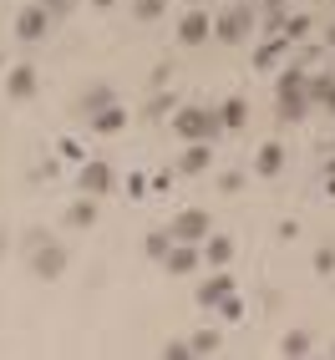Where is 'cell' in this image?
<instances>
[{
  "label": "cell",
  "instance_id": "cell-1",
  "mask_svg": "<svg viewBox=\"0 0 335 360\" xmlns=\"http://www.w3.org/2000/svg\"><path fill=\"white\" fill-rule=\"evenodd\" d=\"M173 132H178L183 142H213V137L224 132L219 107H178V112H173Z\"/></svg>",
  "mask_w": 335,
  "mask_h": 360
},
{
  "label": "cell",
  "instance_id": "cell-2",
  "mask_svg": "<svg viewBox=\"0 0 335 360\" xmlns=\"http://www.w3.org/2000/svg\"><path fill=\"white\" fill-rule=\"evenodd\" d=\"M305 112H310V102H305V71L284 66L279 71V117H284V122H300Z\"/></svg>",
  "mask_w": 335,
  "mask_h": 360
},
{
  "label": "cell",
  "instance_id": "cell-3",
  "mask_svg": "<svg viewBox=\"0 0 335 360\" xmlns=\"http://www.w3.org/2000/svg\"><path fill=\"white\" fill-rule=\"evenodd\" d=\"M254 31V11H249V0H239V6H229L219 20H213V41H224V46H239Z\"/></svg>",
  "mask_w": 335,
  "mask_h": 360
},
{
  "label": "cell",
  "instance_id": "cell-4",
  "mask_svg": "<svg viewBox=\"0 0 335 360\" xmlns=\"http://www.w3.org/2000/svg\"><path fill=\"white\" fill-rule=\"evenodd\" d=\"M208 233H213L208 208H183V213H173V224H168V238H178V244H203Z\"/></svg>",
  "mask_w": 335,
  "mask_h": 360
},
{
  "label": "cell",
  "instance_id": "cell-5",
  "mask_svg": "<svg viewBox=\"0 0 335 360\" xmlns=\"http://www.w3.org/2000/svg\"><path fill=\"white\" fill-rule=\"evenodd\" d=\"M31 269H36V274H41L46 284H51V279H61V274H66V249L46 238V244H41V249L31 254Z\"/></svg>",
  "mask_w": 335,
  "mask_h": 360
},
{
  "label": "cell",
  "instance_id": "cell-6",
  "mask_svg": "<svg viewBox=\"0 0 335 360\" xmlns=\"http://www.w3.org/2000/svg\"><path fill=\"white\" fill-rule=\"evenodd\" d=\"M46 31H51V11L46 6H26L15 15V36L20 41H46Z\"/></svg>",
  "mask_w": 335,
  "mask_h": 360
},
{
  "label": "cell",
  "instance_id": "cell-7",
  "mask_svg": "<svg viewBox=\"0 0 335 360\" xmlns=\"http://www.w3.org/2000/svg\"><path fill=\"white\" fill-rule=\"evenodd\" d=\"M77 183H82V193L87 198H102V193H112V167L107 162H82V173H77Z\"/></svg>",
  "mask_w": 335,
  "mask_h": 360
},
{
  "label": "cell",
  "instance_id": "cell-8",
  "mask_svg": "<svg viewBox=\"0 0 335 360\" xmlns=\"http://www.w3.org/2000/svg\"><path fill=\"white\" fill-rule=\"evenodd\" d=\"M6 97H11V102H31V97H36V66L20 61V66L6 71Z\"/></svg>",
  "mask_w": 335,
  "mask_h": 360
},
{
  "label": "cell",
  "instance_id": "cell-9",
  "mask_svg": "<svg viewBox=\"0 0 335 360\" xmlns=\"http://www.w3.org/2000/svg\"><path fill=\"white\" fill-rule=\"evenodd\" d=\"M198 259H203L198 244H178V238H173V249L163 254V269H168V274H194V269H198Z\"/></svg>",
  "mask_w": 335,
  "mask_h": 360
},
{
  "label": "cell",
  "instance_id": "cell-10",
  "mask_svg": "<svg viewBox=\"0 0 335 360\" xmlns=\"http://www.w3.org/2000/svg\"><path fill=\"white\" fill-rule=\"evenodd\" d=\"M213 36V20H208V11H188L183 20H178V41L183 46H203Z\"/></svg>",
  "mask_w": 335,
  "mask_h": 360
},
{
  "label": "cell",
  "instance_id": "cell-11",
  "mask_svg": "<svg viewBox=\"0 0 335 360\" xmlns=\"http://www.w3.org/2000/svg\"><path fill=\"white\" fill-rule=\"evenodd\" d=\"M208 162H213V142H188L183 158H178V173L183 178H198V173H208Z\"/></svg>",
  "mask_w": 335,
  "mask_h": 360
},
{
  "label": "cell",
  "instance_id": "cell-12",
  "mask_svg": "<svg viewBox=\"0 0 335 360\" xmlns=\"http://www.w3.org/2000/svg\"><path fill=\"white\" fill-rule=\"evenodd\" d=\"M87 122H91V132H97V137H117V132H122L127 127V107H102L97 117H87Z\"/></svg>",
  "mask_w": 335,
  "mask_h": 360
},
{
  "label": "cell",
  "instance_id": "cell-13",
  "mask_svg": "<svg viewBox=\"0 0 335 360\" xmlns=\"http://www.w3.org/2000/svg\"><path fill=\"white\" fill-rule=\"evenodd\" d=\"M229 295H234V274H213L208 284H198V304L203 309H219Z\"/></svg>",
  "mask_w": 335,
  "mask_h": 360
},
{
  "label": "cell",
  "instance_id": "cell-14",
  "mask_svg": "<svg viewBox=\"0 0 335 360\" xmlns=\"http://www.w3.org/2000/svg\"><path fill=\"white\" fill-rule=\"evenodd\" d=\"M254 173L259 178H279L284 173V148H279V142H265V148L254 153Z\"/></svg>",
  "mask_w": 335,
  "mask_h": 360
},
{
  "label": "cell",
  "instance_id": "cell-15",
  "mask_svg": "<svg viewBox=\"0 0 335 360\" xmlns=\"http://www.w3.org/2000/svg\"><path fill=\"white\" fill-rule=\"evenodd\" d=\"M284 51H290V41H284V36L265 41V46L254 51V71H270V66H279V61H284Z\"/></svg>",
  "mask_w": 335,
  "mask_h": 360
},
{
  "label": "cell",
  "instance_id": "cell-16",
  "mask_svg": "<svg viewBox=\"0 0 335 360\" xmlns=\"http://www.w3.org/2000/svg\"><path fill=\"white\" fill-rule=\"evenodd\" d=\"M219 122H224L229 132H239V127L249 122V102H244V97H229V102L219 107Z\"/></svg>",
  "mask_w": 335,
  "mask_h": 360
},
{
  "label": "cell",
  "instance_id": "cell-17",
  "mask_svg": "<svg viewBox=\"0 0 335 360\" xmlns=\"http://www.w3.org/2000/svg\"><path fill=\"white\" fill-rule=\"evenodd\" d=\"M203 259H208V264H229V259H234V238L208 233V238H203Z\"/></svg>",
  "mask_w": 335,
  "mask_h": 360
},
{
  "label": "cell",
  "instance_id": "cell-18",
  "mask_svg": "<svg viewBox=\"0 0 335 360\" xmlns=\"http://www.w3.org/2000/svg\"><path fill=\"white\" fill-rule=\"evenodd\" d=\"M310 345H315V340H310V330H284V340H279V355H310Z\"/></svg>",
  "mask_w": 335,
  "mask_h": 360
},
{
  "label": "cell",
  "instance_id": "cell-19",
  "mask_svg": "<svg viewBox=\"0 0 335 360\" xmlns=\"http://www.w3.org/2000/svg\"><path fill=\"white\" fill-rule=\"evenodd\" d=\"M112 102H117V97H112V86H91L87 97H82V112H87V117H97V112L112 107Z\"/></svg>",
  "mask_w": 335,
  "mask_h": 360
},
{
  "label": "cell",
  "instance_id": "cell-20",
  "mask_svg": "<svg viewBox=\"0 0 335 360\" xmlns=\"http://www.w3.org/2000/svg\"><path fill=\"white\" fill-rule=\"evenodd\" d=\"M66 224L71 229H91V224H97V203H71L66 208Z\"/></svg>",
  "mask_w": 335,
  "mask_h": 360
},
{
  "label": "cell",
  "instance_id": "cell-21",
  "mask_svg": "<svg viewBox=\"0 0 335 360\" xmlns=\"http://www.w3.org/2000/svg\"><path fill=\"white\" fill-rule=\"evenodd\" d=\"M310 26H315L310 15H290V20L279 26V36H284V41H305V36H310Z\"/></svg>",
  "mask_w": 335,
  "mask_h": 360
},
{
  "label": "cell",
  "instance_id": "cell-22",
  "mask_svg": "<svg viewBox=\"0 0 335 360\" xmlns=\"http://www.w3.org/2000/svg\"><path fill=\"white\" fill-rule=\"evenodd\" d=\"M188 345H194V355H213V350H219V330H198Z\"/></svg>",
  "mask_w": 335,
  "mask_h": 360
},
{
  "label": "cell",
  "instance_id": "cell-23",
  "mask_svg": "<svg viewBox=\"0 0 335 360\" xmlns=\"http://www.w3.org/2000/svg\"><path fill=\"white\" fill-rule=\"evenodd\" d=\"M168 249H173V238H168L163 229H158V233H148V259H158V264H163V254H168Z\"/></svg>",
  "mask_w": 335,
  "mask_h": 360
},
{
  "label": "cell",
  "instance_id": "cell-24",
  "mask_svg": "<svg viewBox=\"0 0 335 360\" xmlns=\"http://www.w3.org/2000/svg\"><path fill=\"white\" fill-rule=\"evenodd\" d=\"M132 11H137V20H158V15L168 11V0H137Z\"/></svg>",
  "mask_w": 335,
  "mask_h": 360
},
{
  "label": "cell",
  "instance_id": "cell-25",
  "mask_svg": "<svg viewBox=\"0 0 335 360\" xmlns=\"http://www.w3.org/2000/svg\"><path fill=\"white\" fill-rule=\"evenodd\" d=\"M315 274H335V249H315Z\"/></svg>",
  "mask_w": 335,
  "mask_h": 360
},
{
  "label": "cell",
  "instance_id": "cell-26",
  "mask_svg": "<svg viewBox=\"0 0 335 360\" xmlns=\"http://www.w3.org/2000/svg\"><path fill=\"white\" fill-rule=\"evenodd\" d=\"M219 315H224V320H244V300H239V295H229V300L219 304Z\"/></svg>",
  "mask_w": 335,
  "mask_h": 360
},
{
  "label": "cell",
  "instance_id": "cell-27",
  "mask_svg": "<svg viewBox=\"0 0 335 360\" xmlns=\"http://www.w3.org/2000/svg\"><path fill=\"white\" fill-rule=\"evenodd\" d=\"M163 355H168V360H188V355H194V345H188V340H168Z\"/></svg>",
  "mask_w": 335,
  "mask_h": 360
},
{
  "label": "cell",
  "instance_id": "cell-28",
  "mask_svg": "<svg viewBox=\"0 0 335 360\" xmlns=\"http://www.w3.org/2000/svg\"><path fill=\"white\" fill-rule=\"evenodd\" d=\"M315 107H325V112H335V77H325V91H320V102Z\"/></svg>",
  "mask_w": 335,
  "mask_h": 360
},
{
  "label": "cell",
  "instance_id": "cell-29",
  "mask_svg": "<svg viewBox=\"0 0 335 360\" xmlns=\"http://www.w3.org/2000/svg\"><path fill=\"white\" fill-rule=\"evenodd\" d=\"M219 188H224V193H239V188H244V173H224Z\"/></svg>",
  "mask_w": 335,
  "mask_h": 360
},
{
  "label": "cell",
  "instance_id": "cell-30",
  "mask_svg": "<svg viewBox=\"0 0 335 360\" xmlns=\"http://www.w3.org/2000/svg\"><path fill=\"white\" fill-rule=\"evenodd\" d=\"M127 193H132V198H142V193H148V178L132 173V178H127Z\"/></svg>",
  "mask_w": 335,
  "mask_h": 360
},
{
  "label": "cell",
  "instance_id": "cell-31",
  "mask_svg": "<svg viewBox=\"0 0 335 360\" xmlns=\"http://www.w3.org/2000/svg\"><path fill=\"white\" fill-rule=\"evenodd\" d=\"M168 107H173V97H153V102H148V117H163Z\"/></svg>",
  "mask_w": 335,
  "mask_h": 360
},
{
  "label": "cell",
  "instance_id": "cell-32",
  "mask_svg": "<svg viewBox=\"0 0 335 360\" xmlns=\"http://www.w3.org/2000/svg\"><path fill=\"white\" fill-rule=\"evenodd\" d=\"M46 11H51V15H61V11H71V0H51Z\"/></svg>",
  "mask_w": 335,
  "mask_h": 360
},
{
  "label": "cell",
  "instance_id": "cell-33",
  "mask_svg": "<svg viewBox=\"0 0 335 360\" xmlns=\"http://www.w3.org/2000/svg\"><path fill=\"white\" fill-rule=\"evenodd\" d=\"M6 249H11V233H6V229H0V254H6Z\"/></svg>",
  "mask_w": 335,
  "mask_h": 360
},
{
  "label": "cell",
  "instance_id": "cell-34",
  "mask_svg": "<svg viewBox=\"0 0 335 360\" xmlns=\"http://www.w3.org/2000/svg\"><path fill=\"white\" fill-rule=\"evenodd\" d=\"M91 6H97V11H107V6H117V0H91Z\"/></svg>",
  "mask_w": 335,
  "mask_h": 360
},
{
  "label": "cell",
  "instance_id": "cell-35",
  "mask_svg": "<svg viewBox=\"0 0 335 360\" xmlns=\"http://www.w3.org/2000/svg\"><path fill=\"white\" fill-rule=\"evenodd\" d=\"M325 41H330V46H335V26H330V31H325Z\"/></svg>",
  "mask_w": 335,
  "mask_h": 360
},
{
  "label": "cell",
  "instance_id": "cell-36",
  "mask_svg": "<svg viewBox=\"0 0 335 360\" xmlns=\"http://www.w3.org/2000/svg\"><path fill=\"white\" fill-rule=\"evenodd\" d=\"M0 66H6V56H0Z\"/></svg>",
  "mask_w": 335,
  "mask_h": 360
}]
</instances>
